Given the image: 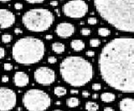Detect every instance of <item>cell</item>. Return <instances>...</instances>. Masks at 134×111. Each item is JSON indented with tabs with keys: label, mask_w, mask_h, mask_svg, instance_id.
Segmentation results:
<instances>
[{
	"label": "cell",
	"mask_w": 134,
	"mask_h": 111,
	"mask_svg": "<svg viewBox=\"0 0 134 111\" xmlns=\"http://www.w3.org/2000/svg\"><path fill=\"white\" fill-rule=\"evenodd\" d=\"M96 10L116 29L134 32V0H94Z\"/></svg>",
	"instance_id": "obj_2"
},
{
	"label": "cell",
	"mask_w": 134,
	"mask_h": 111,
	"mask_svg": "<svg viewBox=\"0 0 134 111\" xmlns=\"http://www.w3.org/2000/svg\"><path fill=\"white\" fill-rule=\"evenodd\" d=\"M48 62L49 64H56L57 62V58L55 57V56H50V57L48 58Z\"/></svg>",
	"instance_id": "obj_27"
},
{
	"label": "cell",
	"mask_w": 134,
	"mask_h": 111,
	"mask_svg": "<svg viewBox=\"0 0 134 111\" xmlns=\"http://www.w3.org/2000/svg\"><path fill=\"white\" fill-rule=\"evenodd\" d=\"M86 55L88 56V57H94V55H95V52L92 51V50H88L87 52H86Z\"/></svg>",
	"instance_id": "obj_31"
},
{
	"label": "cell",
	"mask_w": 134,
	"mask_h": 111,
	"mask_svg": "<svg viewBox=\"0 0 134 111\" xmlns=\"http://www.w3.org/2000/svg\"><path fill=\"white\" fill-rule=\"evenodd\" d=\"M29 3H41L45 2V0H25Z\"/></svg>",
	"instance_id": "obj_28"
},
{
	"label": "cell",
	"mask_w": 134,
	"mask_h": 111,
	"mask_svg": "<svg viewBox=\"0 0 134 111\" xmlns=\"http://www.w3.org/2000/svg\"><path fill=\"white\" fill-rule=\"evenodd\" d=\"M119 108L121 111H134V100L133 98H124L120 101Z\"/></svg>",
	"instance_id": "obj_13"
},
{
	"label": "cell",
	"mask_w": 134,
	"mask_h": 111,
	"mask_svg": "<svg viewBox=\"0 0 134 111\" xmlns=\"http://www.w3.org/2000/svg\"><path fill=\"white\" fill-rule=\"evenodd\" d=\"M5 56V49L3 47H0V59L3 58Z\"/></svg>",
	"instance_id": "obj_30"
},
{
	"label": "cell",
	"mask_w": 134,
	"mask_h": 111,
	"mask_svg": "<svg viewBox=\"0 0 134 111\" xmlns=\"http://www.w3.org/2000/svg\"><path fill=\"white\" fill-rule=\"evenodd\" d=\"M53 111H63V110H54Z\"/></svg>",
	"instance_id": "obj_43"
},
{
	"label": "cell",
	"mask_w": 134,
	"mask_h": 111,
	"mask_svg": "<svg viewBox=\"0 0 134 111\" xmlns=\"http://www.w3.org/2000/svg\"><path fill=\"white\" fill-rule=\"evenodd\" d=\"M87 22L90 25H94V24H96V23H97V19H96V18L90 17V18H88Z\"/></svg>",
	"instance_id": "obj_25"
},
{
	"label": "cell",
	"mask_w": 134,
	"mask_h": 111,
	"mask_svg": "<svg viewBox=\"0 0 134 111\" xmlns=\"http://www.w3.org/2000/svg\"><path fill=\"white\" fill-rule=\"evenodd\" d=\"M35 81L41 85H50L56 80V73L49 67H39L35 69L34 74Z\"/></svg>",
	"instance_id": "obj_9"
},
{
	"label": "cell",
	"mask_w": 134,
	"mask_h": 111,
	"mask_svg": "<svg viewBox=\"0 0 134 111\" xmlns=\"http://www.w3.org/2000/svg\"><path fill=\"white\" fill-rule=\"evenodd\" d=\"M98 69L107 85L123 93L134 91V39L118 37L108 42L98 56Z\"/></svg>",
	"instance_id": "obj_1"
},
{
	"label": "cell",
	"mask_w": 134,
	"mask_h": 111,
	"mask_svg": "<svg viewBox=\"0 0 134 111\" xmlns=\"http://www.w3.org/2000/svg\"><path fill=\"white\" fill-rule=\"evenodd\" d=\"M45 52L44 42L33 36H25L17 40L12 48L13 59L23 65L39 63L44 57Z\"/></svg>",
	"instance_id": "obj_4"
},
{
	"label": "cell",
	"mask_w": 134,
	"mask_h": 111,
	"mask_svg": "<svg viewBox=\"0 0 134 111\" xmlns=\"http://www.w3.org/2000/svg\"><path fill=\"white\" fill-rule=\"evenodd\" d=\"M56 12L57 13V14H58L59 16H60V13H59V10H58V9H56Z\"/></svg>",
	"instance_id": "obj_42"
},
{
	"label": "cell",
	"mask_w": 134,
	"mask_h": 111,
	"mask_svg": "<svg viewBox=\"0 0 134 111\" xmlns=\"http://www.w3.org/2000/svg\"><path fill=\"white\" fill-rule=\"evenodd\" d=\"M76 28L75 26L70 23L63 22L59 23L56 28V33L60 38H69L74 34Z\"/></svg>",
	"instance_id": "obj_11"
},
{
	"label": "cell",
	"mask_w": 134,
	"mask_h": 111,
	"mask_svg": "<svg viewBox=\"0 0 134 111\" xmlns=\"http://www.w3.org/2000/svg\"><path fill=\"white\" fill-rule=\"evenodd\" d=\"M98 34L101 37H107L111 34V30L107 28L100 27V28H98Z\"/></svg>",
	"instance_id": "obj_20"
},
{
	"label": "cell",
	"mask_w": 134,
	"mask_h": 111,
	"mask_svg": "<svg viewBox=\"0 0 134 111\" xmlns=\"http://www.w3.org/2000/svg\"><path fill=\"white\" fill-rule=\"evenodd\" d=\"M62 11L66 17L81 18L88 12V5L84 0H70L63 5Z\"/></svg>",
	"instance_id": "obj_7"
},
{
	"label": "cell",
	"mask_w": 134,
	"mask_h": 111,
	"mask_svg": "<svg viewBox=\"0 0 134 111\" xmlns=\"http://www.w3.org/2000/svg\"><path fill=\"white\" fill-rule=\"evenodd\" d=\"M80 34L83 36H88V35L90 34V29L88 28H83L80 30Z\"/></svg>",
	"instance_id": "obj_23"
},
{
	"label": "cell",
	"mask_w": 134,
	"mask_h": 111,
	"mask_svg": "<svg viewBox=\"0 0 134 111\" xmlns=\"http://www.w3.org/2000/svg\"><path fill=\"white\" fill-rule=\"evenodd\" d=\"M63 80L74 87L84 86L93 78V67L87 59L80 56H68L60 65Z\"/></svg>",
	"instance_id": "obj_3"
},
{
	"label": "cell",
	"mask_w": 134,
	"mask_h": 111,
	"mask_svg": "<svg viewBox=\"0 0 134 111\" xmlns=\"http://www.w3.org/2000/svg\"><path fill=\"white\" fill-rule=\"evenodd\" d=\"M58 1H51L50 3V4L51 6H54V7H56V6L58 5Z\"/></svg>",
	"instance_id": "obj_36"
},
{
	"label": "cell",
	"mask_w": 134,
	"mask_h": 111,
	"mask_svg": "<svg viewBox=\"0 0 134 111\" xmlns=\"http://www.w3.org/2000/svg\"><path fill=\"white\" fill-rule=\"evenodd\" d=\"M67 93L66 89L63 86H57L54 89V93L58 97H62L66 95Z\"/></svg>",
	"instance_id": "obj_19"
},
{
	"label": "cell",
	"mask_w": 134,
	"mask_h": 111,
	"mask_svg": "<svg viewBox=\"0 0 134 111\" xmlns=\"http://www.w3.org/2000/svg\"><path fill=\"white\" fill-rule=\"evenodd\" d=\"M22 102L28 111H45L50 108L51 99L42 89H32L24 93Z\"/></svg>",
	"instance_id": "obj_6"
},
{
	"label": "cell",
	"mask_w": 134,
	"mask_h": 111,
	"mask_svg": "<svg viewBox=\"0 0 134 111\" xmlns=\"http://www.w3.org/2000/svg\"><path fill=\"white\" fill-rule=\"evenodd\" d=\"M45 38H46L47 40H51L53 38V35L51 34H47L46 36H45Z\"/></svg>",
	"instance_id": "obj_38"
},
{
	"label": "cell",
	"mask_w": 134,
	"mask_h": 111,
	"mask_svg": "<svg viewBox=\"0 0 134 111\" xmlns=\"http://www.w3.org/2000/svg\"><path fill=\"white\" fill-rule=\"evenodd\" d=\"M92 98L94 99H96L98 98V94H96V93H93V95H92Z\"/></svg>",
	"instance_id": "obj_39"
},
{
	"label": "cell",
	"mask_w": 134,
	"mask_h": 111,
	"mask_svg": "<svg viewBox=\"0 0 134 111\" xmlns=\"http://www.w3.org/2000/svg\"><path fill=\"white\" fill-rule=\"evenodd\" d=\"M55 21L52 12L46 9H32L27 11L22 18L23 26L32 32L48 30Z\"/></svg>",
	"instance_id": "obj_5"
},
{
	"label": "cell",
	"mask_w": 134,
	"mask_h": 111,
	"mask_svg": "<svg viewBox=\"0 0 134 111\" xmlns=\"http://www.w3.org/2000/svg\"><path fill=\"white\" fill-rule=\"evenodd\" d=\"M70 47L75 51H81L85 48V43L81 39H73L70 42Z\"/></svg>",
	"instance_id": "obj_14"
},
{
	"label": "cell",
	"mask_w": 134,
	"mask_h": 111,
	"mask_svg": "<svg viewBox=\"0 0 134 111\" xmlns=\"http://www.w3.org/2000/svg\"><path fill=\"white\" fill-rule=\"evenodd\" d=\"M14 9L16 10H21L23 9V4L21 3H16L14 4Z\"/></svg>",
	"instance_id": "obj_29"
},
{
	"label": "cell",
	"mask_w": 134,
	"mask_h": 111,
	"mask_svg": "<svg viewBox=\"0 0 134 111\" xmlns=\"http://www.w3.org/2000/svg\"><path fill=\"white\" fill-rule=\"evenodd\" d=\"M9 80V78L8 75H3V77H2V82L3 83H8Z\"/></svg>",
	"instance_id": "obj_32"
},
{
	"label": "cell",
	"mask_w": 134,
	"mask_h": 111,
	"mask_svg": "<svg viewBox=\"0 0 134 111\" xmlns=\"http://www.w3.org/2000/svg\"><path fill=\"white\" fill-rule=\"evenodd\" d=\"M80 104V100L76 97H70L66 100V105L69 108H76Z\"/></svg>",
	"instance_id": "obj_17"
},
{
	"label": "cell",
	"mask_w": 134,
	"mask_h": 111,
	"mask_svg": "<svg viewBox=\"0 0 134 111\" xmlns=\"http://www.w3.org/2000/svg\"><path fill=\"white\" fill-rule=\"evenodd\" d=\"M17 104V95L13 89L0 87V111H10Z\"/></svg>",
	"instance_id": "obj_8"
},
{
	"label": "cell",
	"mask_w": 134,
	"mask_h": 111,
	"mask_svg": "<svg viewBox=\"0 0 134 111\" xmlns=\"http://www.w3.org/2000/svg\"><path fill=\"white\" fill-rule=\"evenodd\" d=\"M56 105H60V104H61V102H60V101H57V102L56 103Z\"/></svg>",
	"instance_id": "obj_40"
},
{
	"label": "cell",
	"mask_w": 134,
	"mask_h": 111,
	"mask_svg": "<svg viewBox=\"0 0 134 111\" xmlns=\"http://www.w3.org/2000/svg\"><path fill=\"white\" fill-rule=\"evenodd\" d=\"M11 1V0H0V2H3V3H5V2H9Z\"/></svg>",
	"instance_id": "obj_41"
},
{
	"label": "cell",
	"mask_w": 134,
	"mask_h": 111,
	"mask_svg": "<svg viewBox=\"0 0 134 111\" xmlns=\"http://www.w3.org/2000/svg\"><path fill=\"white\" fill-rule=\"evenodd\" d=\"M13 80L14 84L17 87H25L29 83V77L26 73L23 71H18L14 74L13 78Z\"/></svg>",
	"instance_id": "obj_12"
},
{
	"label": "cell",
	"mask_w": 134,
	"mask_h": 111,
	"mask_svg": "<svg viewBox=\"0 0 134 111\" xmlns=\"http://www.w3.org/2000/svg\"><path fill=\"white\" fill-rule=\"evenodd\" d=\"M85 108L87 111H97L99 110V105L97 103L92 102V101H88L86 103Z\"/></svg>",
	"instance_id": "obj_18"
},
{
	"label": "cell",
	"mask_w": 134,
	"mask_h": 111,
	"mask_svg": "<svg viewBox=\"0 0 134 111\" xmlns=\"http://www.w3.org/2000/svg\"><path fill=\"white\" fill-rule=\"evenodd\" d=\"M78 92L79 91L77 89H71V90H70V93H71V94H77Z\"/></svg>",
	"instance_id": "obj_37"
},
{
	"label": "cell",
	"mask_w": 134,
	"mask_h": 111,
	"mask_svg": "<svg viewBox=\"0 0 134 111\" xmlns=\"http://www.w3.org/2000/svg\"><path fill=\"white\" fill-rule=\"evenodd\" d=\"M3 69L5 71H11L13 69V65L10 63H5L3 64Z\"/></svg>",
	"instance_id": "obj_24"
},
{
	"label": "cell",
	"mask_w": 134,
	"mask_h": 111,
	"mask_svg": "<svg viewBox=\"0 0 134 111\" xmlns=\"http://www.w3.org/2000/svg\"><path fill=\"white\" fill-rule=\"evenodd\" d=\"M22 29H21L20 28H14V34H22Z\"/></svg>",
	"instance_id": "obj_34"
},
{
	"label": "cell",
	"mask_w": 134,
	"mask_h": 111,
	"mask_svg": "<svg viewBox=\"0 0 134 111\" xmlns=\"http://www.w3.org/2000/svg\"><path fill=\"white\" fill-rule=\"evenodd\" d=\"M103 111H115V110H114V109L112 108V107H105Z\"/></svg>",
	"instance_id": "obj_35"
},
{
	"label": "cell",
	"mask_w": 134,
	"mask_h": 111,
	"mask_svg": "<svg viewBox=\"0 0 134 111\" xmlns=\"http://www.w3.org/2000/svg\"><path fill=\"white\" fill-rule=\"evenodd\" d=\"M82 96H83L84 98H88V97L90 96V93L88 92L87 90H84V91H82Z\"/></svg>",
	"instance_id": "obj_33"
},
{
	"label": "cell",
	"mask_w": 134,
	"mask_h": 111,
	"mask_svg": "<svg viewBox=\"0 0 134 111\" xmlns=\"http://www.w3.org/2000/svg\"><path fill=\"white\" fill-rule=\"evenodd\" d=\"M100 44V41L98 38H92L90 40V47H93V48H97L99 47Z\"/></svg>",
	"instance_id": "obj_22"
},
{
	"label": "cell",
	"mask_w": 134,
	"mask_h": 111,
	"mask_svg": "<svg viewBox=\"0 0 134 111\" xmlns=\"http://www.w3.org/2000/svg\"><path fill=\"white\" fill-rule=\"evenodd\" d=\"M15 15L13 12L0 9V28H9L15 23Z\"/></svg>",
	"instance_id": "obj_10"
},
{
	"label": "cell",
	"mask_w": 134,
	"mask_h": 111,
	"mask_svg": "<svg viewBox=\"0 0 134 111\" xmlns=\"http://www.w3.org/2000/svg\"><path fill=\"white\" fill-rule=\"evenodd\" d=\"M12 41V35L9 34H5L2 35V42L3 44H9Z\"/></svg>",
	"instance_id": "obj_21"
},
{
	"label": "cell",
	"mask_w": 134,
	"mask_h": 111,
	"mask_svg": "<svg viewBox=\"0 0 134 111\" xmlns=\"http://www.w3.org/2000/svg\"><path fill=\"white\" fill-rule=\"evenodd\" d=\"M101 89V84L100 83H95L92 84V89L93 90H96V91H98Z\"/></svg>",
	"instance_id": "obj_26"
},
{
	"label": "cell",
	"mask_w": 134,
	"mask_h": 111,
	"mask_svg": "<svg viewBox=\"0 0 134 111\" xmlns=\"http://www.w3.org/2000/svg\"><path fill=\"white\" fill-rule=\"evenodd\" d=\"M65 49H66V46L64 44L60 42H55L52 44V50L56 54H60L62 53H64Z\"/></svg>",
	"instance_id": "obj_16"
},
{
	"label": "cell",
	"mask_w": 134,
	"mask_h": 111,
	"mask_svg": "<svg viewBox=\"0 0 134 111\" xmlns=\"http://www.w3.org/2000/svg\"><path fill=\"white\" fill-rule=\"evenodd\" d=\"M100 99L104 103H112L116 99V95L111 92H104L100 94Z\"/></svg>",
	"instance_id": "obj_15"
}]
</instances>
